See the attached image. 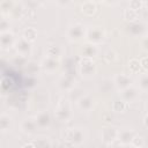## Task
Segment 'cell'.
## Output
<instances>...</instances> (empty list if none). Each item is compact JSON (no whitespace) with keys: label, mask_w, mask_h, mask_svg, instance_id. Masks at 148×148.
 Returning <instances> with one entry per match:
<instances>
[{"label":"cell","mask_w":148,"mask_h":148,"mask_svg":"<svg viewBox=\"0 0 148 148\" xmlns=\"http://www.w3.org/2000/svg\"><path fill=\"white\" fill-rule=\"evenodd\" d=\"M22 148H35V146L34 143H28V145H24Z\"/></svg>","instance_id":"32"},{"label":"cell","mask_w":148,"mask_h":148,"mask_svg":"<svg viewBox=\"0 0 148 148\" xmlns=\"http://www.w3.org/2000/svg\"><path fill=\"white\" fill-rule=\"evenodd\" d=\"M142 46H143L145 50L148 51V38H145V39L142 40Z\"/></svg>","instance_id":"31"},{"label":"cell","mask_w":148,"mask_h":148,"mask_svg":"<svg viewBox=\"0 0 148 148\" xmlns=\"http://www.w3.org/2000/svg\"><path fill=\"white\" fill-rule=\"evenodd\" d=\"M81 12L84 14V15H92L95 12H96V3L92 2V1H86L81 5Z\"/></svg>","instance_id":"18"},{"label":"cell","mask_w":148,"mask_h":148,"mask_svg":"<svg viewBox=\"0 0 148 148\" xmlns=\"http://www.w3.org/2000/svg\"><path fill=\"white\" fill-rule=\"evenodd\" d=\"M79 71L81 73L82 76H86V77H89V76H92L96 72V66H95V62L91 60V58H86L83 57L79 64Z\"/></svg>","instance_id":"4"},{"label":"cell","mask_w":148,"mask_h":148,"mask_svg":"<svg viewBox=\"0 0 148 148\" xmlns=\"http://www.w3.org/2000/svg\"><path fill=\"white\" fill-rule=\"evenodd\" d=\"M51 148H62V147H61V146H59V145H58V146H57V147H51Z\"/></svg>","instance_id":"35"},{"label":"cell","mask_w":148,"mask_h":148,"mask_svg":"<svg viewBox=\"0 0 148 148\" xmlns=\"http://www.w3.org/2000/svg\"><path fill=\"white\" fill-rule=\"evenodd\" d=\"M36 123H37V126L40 127V128H45V127H49L50 126V123H51V119H50V114L47 111H40L37 116H36Z\"/></svg>","instance_id":"15"},{"label":"cell","mask_w":148,"mask_h":148,"mask_svg":"<svg viewBox=\"0 0 148 148\" xmlns=\"http://www.w3.org/2000/svg\"><path fill=\"white\" fill-rule=\"evenodd\" d=\"M124 17L127 20V21H131V22H135L138 21V10H134V9H131L130 7L126 8L124 10Z\"/></svg>","instance_id":"20"},{"label":"cell","mask_w":148,"mask_h":148,"mask_svg":"<svg viewBox=\"0 0 148 148\" xmlns=\"http://www.w3.org/2000/svg\"><path fill=\"white\" fill-rule=\"evenodd\" d=\"M42 66L43 68L49 72V73H52L54 72L58 67H59V60L57 58H52V57H46L44 58L43 62H42Z\"/></svg>","instance_id":"11"},{"label":"cell","mask_w":148,"mask_h":148,"mask_svg":"<svg viewBox=\"0 0 148 148\" xmlns=\"http://www.w3.org/2000/svg\"><path fill=\"white\" fill-rule=\"evenodd\" d=\"M92 102L94 101H92L91 97H89V96H81L79 98V101H77V106L82 111H89L92 108V104H94Z\"/></svg>","instance_id":"16"},{"label":"cell","mask_w":148,"mask_h":148,"mask_svg":"<svg viewBox=\"0 0 148 148\" xmlns=\"http://www.w3.org/2000/svg\"><path fill=\"white\" fill-rule=\"evenodd\" d=\"M102 139L105 142L111 143L116 139H118V131L113 127H105L102 130Z\"/></svg>","instance_id":"12"},{"label":"cell","mask_w":148,"mask_h":148,"mask_svg":"<svg viewBox=\"0 0 148 148\" xmlns=\"http://www.w3.org/2000/svg\"><path fill=\"white\" fill-rule=\"evenodd\" d=\"M143 143H145V141H143L142 136H139V135H135L134 139H133L132 142H131L132 147H134V148H142Z\"/></svg>","instance_id":"26"},{"label":"cell","mask_w":148,"mask_h":148,"mask_svg":"<svg viewBox=\"0 0 148 148\" xmlns=\"http://www.w3.org/2000/svg\"><path fill=\"white\" fill-rule=\"evenodd\" d=\"M143 121H145V125H146V126H148V114L145 117V120H143Z\"/></svg>","instance_id":"33"},{"label":"cell","mask_w":148,"mask_h":148,"mask_svg":"<svg viewBox=\"0 0 148 148\" xmlns=\"http://www.w3.org/2000/svg\"><path fill=\"white\" fill-rule=\"evenodd\" d=\"M135 132L132 131V130H123L120 132H118V140L123 143V145H128L132 142V140L134 139L135 136Z\"/></svg>","instance_id":"13"},{"label":"cell","mask_w":148,"mask_h":148,"mask_svg":"<svg viewBox=\"0 0 148 148\" xmlns=\"http://www.w3.org/2000/svg\"><path fill=\"white\" fill-rule=\"evenodd\" d=\"M140 67H141L140 61H138L136 59L131 60V62H130V68H131V71H132V72H134V73L139 72V68H140Z\"/></svg>","instance_id":"27"},{"label":"cell","mask_w":148,"mask_h":148,"mask_svg":"<svg viewBox=\"0 0 148 148\" xmlns=\"http://www.w3.org/2000/svg\"><path fill=\"white\" fill-rule=\"evenodd\" d=\"M128 31L131 34H133L134 36H141L146 31V24L142 23L141 21L131 22L130 25H128Z\"/></svg>","instance_id":"14"},{"label":"cell","mask_w":148,"mask_h":148,"mask_svg":"<svg viewBox=\"0 0 148 148\" xmlns=\"http://www.w3.org/2000/svg\"><path fill=\"white\" fill-rule=\"evenodd\" d=\"M82 53H83V57H86V58H91V57L96 53V47H95V45L89 44V45L84 46L83 50H82Z\"/></svg>","instance_id":"23"},{"label":"cell","mask_w":148,"mask_h":148,"mask_svg":"<svg viewBox=\"0 0 148 148\" xmlns=\"http://www.w3.org/2000/svg\"><path fill=\"white\" fill-rule=\"evenodd\" d=\"M86 37L88 39V42L92 45L95 44H99L103 42L104 37H105V34H104V30L99 27H91L89 29H87V32H86Z\"/></svg>","instance_id":"3"},{"label":"cell","mask_w":148,"mask_h":148,"mask_svg":"<svg viewBox=\"0 0 148 148\" xmlns=\"http://www.w3.org/2000/svg\"><path fill=\"white\" fill-rule=\"evenodd\" d=\"M143 6H145V7H146V8L148 9V1H146V2H143Z\"/></svg>","instance_id":"34"},{"label":"cell","mask_w":148,"mask_h":148,"mask_svg":"<svg viewBox=\"0 0 148 148\" xmlns=\"http://www.w3.org/2000/svg\"><path fill=\"white\" fill-rule=\"evenodd\" d=\"M35 148H51V143L47 140V138H38L35 142H34Z\"/></svg>","instance_id":"22"},{"label":"cell","mask_w":148,"mask_h":148,"mask_svg":"<svg viewBox=\"0 0 148 148\" xmlns=\"http://www.w3.org/2000/svg\"><path fill=\"white\" fill-rule=\"evenodd\" d=\"M128 6H130V8H131V9L138 10L139 8H141V7L143 6V2H141V1H130Z\"/></svg>","instance_id":"29"},{"label":"cell","mask_w":148,"mask_h":148,"mask_svg":"<svg viewBox=\"0 0 148 148\" xmlns=\"http://www.w3.org/2000/svg\"><path fill=\"white\" fill-rule=\"evenodd\" d=\"M59 52H60V50H59V47L56 46V45H51V46H49L47 50H46L47 57H52V58H57L58 54H59Z\"/></svg>","instance_id":"25"},{"label":"cell","mask_w":148,"mask_h":148,"mask_svg":"<svg viewBox=\"0 0 148 148\" xmlns=\"http://www.w3.org/2000/svg\"><path fill=\"white\" fill-rule=\"evenodd\" d=\"M114 84L118 89L124 90V89H126L131 86V79L126 74H123V73L118 74V75L114 76Z\"/></svg>","instance_id":"9"},{"label":"cell","mask_w":148,"mask_h":148,"mask_svg":"<svg viewBox=\"0 0 148 148\" xmlns=\"http://www.w3.org/2000/svg\"><path fill=\"white\" fill-rule=\"evenodd\" d=\"M86 32H87V30L84 29V27L82 24L74 23L67 29V37L71 40H79L86 36Z\"/></svg>","instance_id":"5"},{"label":"cell","mask_w":148,"mask_h":148,"mask_svg":"<svg viewBox=\"0 0 148 148\" xmlns=\"http://www.w3.org/2000/svg\"><path fill=\"white\" fill-rule=\"evenodd\" d=\"M64 138L71 145H80L84 140V133L81 128H68L65 132Z\"/></svg>","instance_id":"2"},{"label":"cell","mask_w":148,"mask_h":148,"mask_svg":"<svg viewBox=\"0 0 148 148\" xmlns=\"http://www.w3.org/2000/svg\"><path fill=\"white\" fill-rule=\"evenodd\" d=\"M37 37V30L34 27H29L23 32V38H25L28 42H34Z\"/></svg>","instance_id":"19"},{"label":"cell","mask_w":148,"mask_h":148,"mask_svg":"<svg viewBox=\"0 0 148 148\" xmlns=\"http://www.w3.org/2000/svg\"><path fill=\"white\" fill-rule=\"evenodd\" d=\"M58 84L62 90H68L74 86V79L72 76H69V75H62L59 79Z\"/></svg>","instance_id":"17"},{"label":"cell","mask_w":148,"mask_h":148,"mask_svg":"<svg viewBox=\"0 0 148 148\" xmlns=\"http://www.w3.org/2000/svg\"><path fill=\"white\" fill-rule=\"evenodd\" d=\"M140 65L143 67V68H148V57H145L140 60Z\"/></svg>","instance_id":"30"},{"label":"cell","mask_w":148,"mask_h":148,"mask_svg":"<svg viewBox=\"0 0 148 148\" xmlns=\"http://www.w3.org/2000/svg\"><path fill=\"white\" fill-rule=\"evenodd\" d=\"M138 96H139L138 90H136L135 88L131 87V86H130L128 88L121 90V98L124 99L125 103H130V102L135 101V99L138 98Z\"/></svg>","instance_id":"10"},{"label":"cell","mask_w":148,"mask_h":148,"mask_svg":"<svg viewBox=\"0 0 148 148\" xmlns=\"http://www.w3.org/2000/svg\"><path fill=\"white\" fill-rule=\"evenodd\" d=\"M139 87L141 90H148V74H141L139 77Z\"/></svg>","instance_id":"24"},{"label":"cell","mask_w":148,"mask_h":148,"mask_svg":"<svg viewBox=\"0 0 148 148\" xmlns=\"http://www.w3.org/2000/svg\"><path fill=\"white\" fill-rule=\"evenodd\" d=\"M125 148H127V147H125ZM130 148H134V147H130Z\"/></svg>","instance_id":"36"},{"label":"cell","mask_w":148,"mask_h":148,"mask_svg":"<svg viewBox=\"0 0 148 148\" xmlns=\"http://www.w3.org/2000/svg\"><path fill=\"white\" fill-rule=\"evenodd\" d=\"M15 49L17 51V53L20 56H28L30 52H31V45H30V42H28L25 38H20L18 40H16L15 43Z\"/></svg>","instance_id":"6"},{"label":"cell","mask_w":148,"mask_h":148,"mask_svg":"<svg viewBox=\"0 0 148 148\" xmlns=\"http://www.w3.org/2000/svg\"><path fill=\"white\" fill-rule=\"evenodd\" d=\"M10 123H12V119L8 114L6 113H2L1 114V118H0V125H1V130L5 132L7 130H9L10 127Z\"/></svg>","instance_id":"21"},{"label":"cell","mask_w":148,"mask_h":148,"mask_svg":"<svg viewBox=\"0 0 148 148\" xmlns=\"http://www.w3.org/2000/svg\"><path fill=\"white\" fill-rule=\"evenodd\" d=\"M0 43H1L2 49H8V47L15 45L16 40H15V37H14L13 32H10V31L1 32V35H0Z\"/></svg>","instance_id":"8"},{"label":"cell","mask_w":148,"mask_h":148,"mask_svg":"<svg viewBox=\"0 0 148 148\" xmlns=\"http://www.w3.org/2000/svg\"><path fill=\"white\" fill-rule=\"evenodd\" d=\"M37 127L38 126H37L36 119H34V118H25L21 123V131L25 134H34L36 132Z\"/></svg>","instance_id":"7"},{"label":"cell","mask_w":148,"mask_h":148,"mask_svg":"<svg viewBox=\"0 0 148 148\" xmlns=\"http://www.w3.org/2000/svg\"><path fill=\"white\" fill-rule=\"evenodd\" d=\"M0 28H1V32H5V31H9V22L7 21V18L2 17L1 18V23H0Z\"/></svg>","instance_id":"28"},{"label":"cell","mask_w":148,"mask_h":148,"mask_svg":"<svg viewBox=\"0 0 148 148\" xmlns=\"http://www.w3.org/2000/svg\"><path fill=\"white\" fill-rule=\"evenodd\" d=\"M54 116L60 120V121H67L71 116H72V109L71 104L66 98L59 99L56 109H54Z\"/></svg>","instance_id":"1"}]
</instances>
